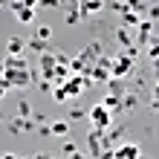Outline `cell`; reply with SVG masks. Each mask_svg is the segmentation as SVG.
Wrapping results in <instances>:
<instances>
[{
    "instance_id": "obj_1",
    "label": "cell",
    "mask_w": 159,
    "mask_h": 159,
    "mask_svg": "<svg viewBox=\"0 0 159 159\" xmlns=\"http://www.w3.org/2000/svg\"><path fill=\"white\" fill-rule=\"evenodd\" d=\"M133 70H136V61L130 58V55H125V52H116L113 58H110V78H121L125 81Z\"/></svg>"
},
{
    "instance_id": "obj_2",
    "label": "cell",
    "mask_w": 159,
    "mask_h": 159,
    "mask_svg": "<svg viewBox=\"0 0 159 159\" xmlns=\"http://www.w3.org/2000/svg\"><path fill=\"white\" fill-rule=\"evenodd\" d=\"M0 84H3L6 90L29 87V84H32V72H29V70H20V72H15V70H3V75H0Z\"/></svg>"
},
{
    "instance_id": "obj_3",
    "label": "cell",
    "mask_w": 159,
    "mask_h": 159,
    "mask_svg": "<svg viewBox=\"0 0 159 159\" xmlns=\"http://www.w3.org/2000/svg\"><path fill=\"white\" fill-rule=\"evenodd\" d=\"M61 87H64V93H67V98H78L84 90H90V87H93V84H90L87 75H70L67 81L61 84Z\"/></svg>"
},
{
    "instance_id": "obj_4",
    "label": "cell",
    "mask_w": 159,
    "mask_h": 159,
    "mask_svg": "<svg viewBox=\"0 0 159 159\" xmlns=\"http://www.w3.org/2000/svg\"><path fill=\"white\" fill-rule=\"evenodd\" d=\"M87 116H90V121H93V130H107L110 125H113V119H116V116H110L101 104H93Z\"/></svg>"
},
{
    "instance_id": "obj_5",
    "label": "cell",
    "mask_w": 159,
    "mask_h": 159,
    "mask_svg": "<svg viewBox=\"0 0 159 159\" xmlns=\"http://www.w3.org/2000/svg\"><path fill=\"white\" fill-rule=\"evenodd\" d=\"M75 58H78V61H81L87 70H90V67H96V61L101 58V41H93V43H87V46H84V49L75 55Z\"/></svg>"
},
{
    "instance_id": "obj_6",
    "label": "cell",
    "mask_w": 159,
    "mask_h": 159,
    "mask_svg": "<svg viewBox=\"0 0 159 159\" xmlns=\"http://www.w3.org/2000/svg\"><path fill=\"white\" fill-rule=\"evenodd\" d=\"M113 159H142V148L133 142H121L113 148Z\"/></svg>"
},
{
    "instance_id": "obj_7",
    "label": "cell",
    "mask_w": 159,
    "mask_h": 159,
    "mask_svg": "<svg viewBox=\"0 0 159 159\" xmlns=\"http://www.w3.org/2000/svg\"><path fill=\"white\" fill-rule=\"evenodd\" d=\"M0 64H3V70H15V72L29 70V61H26V55H6Z\"/></svg>"
},
{
    "instance_id": "obj_8",
    "label": "cell",
    "mask_w": 159,
    "mask_h": 159,
    "mask_svg": "<svg viewBox=\"0 0 159 159\" xmlns=\"http://www.w3.org/2000/svg\"><path fill=\"white\" fill-rule=\"evenodd\" d=\"M29 130H35V121L32 119H12L9 121V133H15V136H20V133H29Z\"/></svg>"
},
{
    "instance_id": "obj_9",
    "label": "cell",
    "mask_w": 159,
    "mask_h": 159,
    "mask_svg": "<svg viewBox=\"0 0 159 159\" xmlns=\"http://www.w3.org/2000/svg\"><path fill=\"white\" fill-rule=\"evenodd\" d=\"M107 3H101V0H84V3H78V15H81V20L84 17H93L96 12H101Z\"/></svg>"
},
{
    "instance_id": "obj_10",
    "label": "cell",
    "mask_w": 159,
    "mask_h": 159,
    "mask_svg": "<svg viewBox=\"0 0 159 159\" xmlns=\"http://www.w3.org/2000/svg\"><path fill=\"white\" fill-rule=\"evenodd\" d=\"M125 130H127L125 125H116V127H113V125H110V127L104 130V142H107L110 148H113V145L119 142V139H121V136H125Z\"/></svg>"
},
{
    "instance_id": "obj_11",
    "label": "cell",
    "mask_w": 159,
    "mask_h": 159,
    "mask_svg": "<svg viewBox=\"0 0 159 159\" xmlns=\"http://www.w3.org/2000/svg\"><path fill=\"white\" fill-rule=\"evenodd\" d=\"M101 107H104L110 116H119V113H121V98H116V96H104V98H101Z\"/></svg>"
},
{
    "instance_id": "obj_12",
    "label": "cell",
    "mask_w": 159,
    "mask_h": 159,
    "mask_svg": "<svg viewBox=\"0 0 159 159\" xmlns=\"http://www.w3.org/2000/svg\"><path fill=\"white\" fill-rule=\"evenodd\" d=\"M23 49H26L23 38H9L6 41V55H23Z\"/></svg>"
},
{
    "instance_id": "obj_13",
    "label": "cell",
    "mask_w": 159,
    "mask_h": 159,
    "mask_svg": "<svg viewBox=\"0 0 159 159\" xmlns=\"http://www.w3.org/2000/svg\"><path fill=\"white\" fill-rule=\"evenodd\" d=\"M116 41L125 46V49L136 46V43H133V32H130V29H125V26H119V29H116Z\"/></svg>"
},
{
    "instance_id": "obj_14",
    "label": "cell",
    "mask_w": 159,
    "mask_h": 159,
    "mask_svg": "<svg viewBox=\"0 0 159 159\" xmlns=\"http://www.w3.org/2000/svg\"><path fill=\"white\" fill-rule=\"evenodd\" d=\"M107 87H110V96H116V98H121L125 93H130V90L125 87V81H121V78H110Z\"/></svg>"
},
{
    "instance_id": "obj_15",
    "label": "cell",
    "mask_w": 159,
    "mask_h": 159,
    "mask_svg": "<svg viewBox=\"0 0 159 159\" xmlns=\"http://www.w3.org/2000/svg\"><path fill=\"white\" fill-rule=\"evenodd\" d=\"M49 133H55V136H67V133H70V121H67V119L52 121V125H49Z\"/></svg>"
},
{
    "instance_id": "obj_16",
    "label": "cell",
    "mask_w": 159,
    "mask_h": 159,
    "mask_svg": "<svg viewBox=\"0 0 159 159\" xmlns=\"http://www.w3.org/2000/svg\"><path fill=\"white\" fill-rule=\"evenodd\" d=\"M121 20H125V29H133V26H139L142 15H139L136 9H130V12H125V15H121Z\"/></svg>"
},
{
    "instance_id": "obj_17",
    "label": "cell",
    "mask_w": 159,
    "mask_h": 159,
    "mask_svg": "<svg viewBox=\"0 0 159 159\" xmlns=\"http://www.w3.org/2000/svg\"><path fill=\"white\" fill-rule=\"evenodd\" d=\"M136 104H139V93H136V90H130V93L121 96V110H133Z\"/></svg>"
},
{
    "instance_id": "obj_18",
    "label": "cell",
    "mask_w": 159,
    "mask_h": 159,
    "mask_svg": "<svg viewBox=\"0 0 159 159\" xmlns=\"http://www.w3.org/2000/svg\"><path fill=\"white\" fill-rule=\"evenodd\" d=\"M64 20H67V26H75V23L81 20V15H78V3H75V6H70L67 12H64Z\"/></svg>"
},
{
    "instance_id": "obj_19",
    "label": "cell",
    "mask_w": 159,
    "mask_h": 159,
    "mask_svg": "<svg viewBox=\"0 0 159 159\" xmlns=\"http://www.w3.org/2000/svg\"><path fill=\"white\" fill-rule=\"evenodd\" d=\"M17 116H20V119H32V104H29L26 98L17 101Z\"/></svg>"
},
{
    "instance_id": "obj_20",
    "label": "cell",
    "mask_w": 159,
    "mask_h": 159,
    "mask_svg": "<svg viewBox=\"0 0 159 159\" xmlns=\"http://www.w3.org/2000/svg\"><path fill=\"white\" fill-rule=\"evenodd\" d=\"M26 49H32V52L43 55V52H46V43H43V41H38V38H29V41H26Z\"/></svg>"
},
{
    "instance_id": "obj_21",
    "label": "cell",
    "mask_w": 159,
    "mask_h": 159,
    "mask_svg": "<svg viewBox=\"0 0 159 159\" xmlns=\"http://www.w3.org/2000/svg\"><path fill=\"white\" fill-rule=\"evenodd\" d=\"M35 38H38V41H49L52 38V26H38V29H35Z\"/></svg>"
},
{
    "instance_id": "obj_22",
    "label": "cell",
    "mask_w": 159,
    "mask_h": 159,
    "mask_svg": "<svg viewBox=\"0 0 159 159\" xmlns=\"http://www.w3.org/2000/svg\"><path fill=\"white\" fill-rule=\"evenodd\" d=\"M110 9H113V12H119V15H125V12H130V9H133V3H130V0H119V3H110Z\"/></svg>"
},
{
    "instance_id": "obj_23",
    "label": "cell",
    "mask_w": 159,
    "mask_h": 159,
    "mask_svg": "<svg viewBox=\"0 0 159 159\" xmlns=\"http://www.w3.org/2000/svg\"><path fill=\"white\" fill-rule=\"evenodd\" d=\"M148 55H151V61L159 58V38H151V43H148Z\"/></svg>"
},
{
    "instance_id": "obj_24",
    "label": "cell",
    "mask_w": 159,
    "mask_h": 159,
    "mask_svg": "<svg viewBox=\"0 0 159 159\" xmlns=\"http://www.w3.org/2000/svg\"><path fill=\"white\" fill-rule=\"evenodd\" d=\"M145 12H148V20H159V3H148V9H145Z\"/></svg>"
},
{
    "instance_id": "obj_25",
    "label": "cell",
    "mask_w": 159,
    "mask_h": 159,
    "mask_svg": "<svg viewBox=\"0 0 159 159\" xmlns=\"http://www.w3.org/2000/svg\"><path fill=\"white\" fill-rule=\"evenodd\" d=\"M84 116H87V110H84V107H72V110H70V119H67V121H81Z\"/></svg>"
},
{
    "instance_id": "obj_26",
    "label": "cell",
    "mask_w": 159,
    "mask_h": 159,
    "mask_svg": "<svg viewBox=\"0 0 159 159\" xmlns=\"http://www.w3.org/2000/svg\"><path fill=\"white\" fill-rule=\"evenodd\" d=\"M52 98L58 101V104H67V93H64V87H52Z\"/></svg>"
},
{
    "instance_id": "obj_27",
    "label": "cell",
    "mask_w": 159,
    "mask_h": 159,
    "mask_svg": "<svg viewBox=\"0 0 159 159\" xmlns=\"http://www.w3.org/2000/svg\"><path fill=\"white\" fill-rule=\"evenodd\" d=\"M72 153H78V148L72 145V142H64V145H61V156H67V159H70Z\"/></svg>"
},
{
    "instance_id": "obj_28",
    "label": "cell",
    "mask_w": 159,
    "mask_h": 159,
    "mask_svg": "<svg viewBox=\"0 0 159 159\" xmlns=\"http://www.w3.org/2000/svg\"><path fill=\"white\" fill-rule=\"evenodd\" d=\"M151 107H153V110H159V84L153 87V96H151Z\"/></svg>"
},
{
    "instance_id": "obj_29",
    "label": "cell",
    "mask_w": 159,
    "mask_h": 159,
    "mask_svg": "<svg viewBox=\"0 0 159 159\" xmlns=\"http://www.w3.org/2000/svg\"><path fill=\"white\" fill-rule=\"evenodd\" d=\"M0 159H20V156H15V153H0Z\"/></svg>"
},
{
    "instance_id": "obj_30",
    "label": "cell",
    "mask_w": 159,
    "mask_h": 159,
    "mask_svg": "<svg viewBox=\"0 0 159 159\" xmlns=\"http://www.w3.org/2000/svg\"><path fill=\"white\" fill-rule=\"evenodd\" d=\"M70 159H90V156H87V153H72Z\"/></svg>"
},
{
    "instance_id": "obj_31",
    "label": "cell",
    "mask_w": 159,
    "mask_h": 159,
    "mask_svg": "<svg viewBox=\"0 0 159 159\" xmlns=\"http://www.w3.org/2000/svg\"><path fill=\"white\" fill-rule=\"evenodd\" d=\"M6 93H9V90L3 87V84H0V101H3V98H6Z\"/></svg>"
},
{
    "instance_id": "obj_32",
    "label": "cell",
    "mask_w": 159,
    "mask_h": 159,
    "mask_svg": "<svg viewBox=\"0 0 159 159\" xmlns=\"http://www.w3.org/2000/svg\"><path fill=\"white\" fill-rule=\"evenodd\" d=\"M0 121H3V110H0Z\"/></svg>"
},
{
    "instance_id": "obj_33",
    "label": "cell",
    "mask_w": 159,
    "mask_h": 159,
    "mask_svg": "<svg viewBox=\"0 0 159 159\" xmlns=\"http://www.w3.org/2000/svg\"><path fill=\"white\" fill-rule=\"evenodd\" d=\"M23 159H35V156H23Z\"/></svg>"
}]
</instances>
